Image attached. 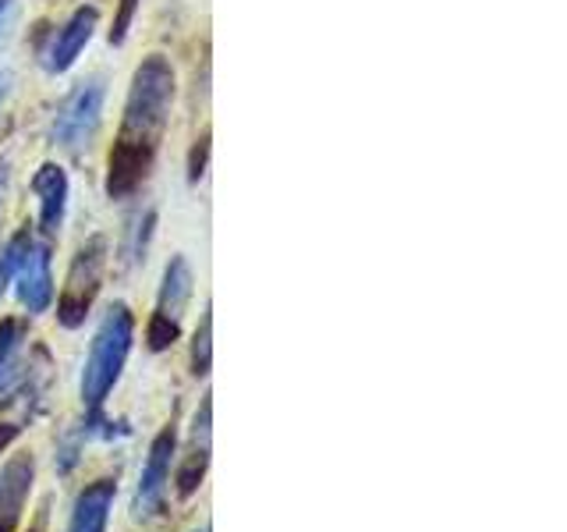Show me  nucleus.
<instances>
[{"label":"nucleus","mask_w":567,"mask_h":532,"mask_svg":"<svg viewBox=\"0 0 567 532\" xmlns=\"http://www.w3.org/2000/svg\"><path fill=\"white\" fill-rule=\"evenodd\" d=\"M209 412H213V401L206 395L199 412H195V443H199V451H209Z\"/></svg>","instance_id":"obj_19"},{"label":"nucleus","mask_w":567,"mask_h":532,"mask_svg":"<svg viewBox=\"0 0 567 532\" xmlns=\"http://www.w3.org/2000/svg\"><path fill=\"white\" fill-rule=\"evenodd\" d=\"M206 160H209V132H203V139H195V146H192L188 182H199V177L206 174Z\"/></svg>","instance_id":"obj_18"},{"label":"nucleus","mask_w":567,"mask_h":532,"mask_svg":"<svg viewBox=\"0 0 567 532\" xmlns=\"http://www.w3.org/2000/svg\"><path fill=\"white\" fill-rule=\"evenodd\" d=\"M32 192L35 200H40V227L43 235L53 238L58 231L64 227V217H68V195H71V185H68V174L61 164H43L32 177Z\"/></svg>","instance_id":"obj_8"},{"label":"nucleus","mask_w":567,"mask_h":532,"mask_svg":"<svg viewBox=\"0 0 567 532\" xmlns=\"http://www.w3.org/2000/svg\"><path fill=\"white\" fill-rule=\"evenodd\" d=\"M192 298V266L185 256H174L164 270V284H159V301H156V313L159 319H171V324L182 327V316L185 306Z\"/></svg>","instance_id":"obj_9"},{"label":"nucleus","mask_w":567,"mask_h":532,"mask_svg":"<svg viewBox=\"0 0 567 532\" xmlns=\"http://www.w3.org/2000/svg\"><path fill=\"white\" fill-rule=\"evenodd\" d=\"M114 508V483L111 479H100V483L85 487L71 511V525L68 532H106V519H111Z\"/></svg>","instance_id":"obj_10"},{"label":"nucleus","mask_w":567,"mask_h":532,"mask_svg":"<svg viewBox=\"0 0 567 532\" xmlns=\"http://www.w3.org/2000/svg\"><path fill=\"white\" fill-rule=\"evenodd\" d=\"M103 103H106V79L103 75L82 79L64 96L58 114H53V129H50L53 142L68 153H82L103 124Z\"/></svg>","instance_id":"obj_3"},{"label":"nucleus","mask_w":567,"mask_h":532,"mask_svg":"<svg viewBox=\"0 0 567 532\" xmlns=\"http://www.w3.org/2000/svg\"><path fill=\"white\" fill-rule=\"evenodd\" d=\"M11 18H14V0H0V40H4Z\"/></svg>","instance_id":"obj_20"},{"label":"nucleus","mask_w":567,"mask_h":532,"mask_svg":"<svg viewBox=\"0 0 567 532\" xmlns=\"http://www.w3.org/2000/svg\"><path fill=\"white\" fill-rule=\"evenodd\" d=\"M29 245H32L29 231H18V235L4 248H0V298H4V291L14 284V274H18V266H22Z\"/></svg>","instance_id":"obj_13"},{"label":"nucleus","mask_w":567,"mask_h":532,"mask_svg":"<svg viewBox=\"0 0 567 532\" xmlns=\"http://www.w3.org/2000/svg\"><path fill=\"white\" fill-rule=\"evenodd\" d=\"M132 341H135V316L128 313V306L117 301V306L106 309V316L100 319L93 345H89V355H85V369H82L85 408H100L106 401V395H111L114 383L121 380L124 362H128Z\"/></svg>","instance_id":"obj_2"},{"label":"nucleus","mask_w":567,"mask_h":532,"mask_svg":"<svg viewBox=\"0 0 567 532\" xmlns=\"http://www.w3.org/2000/svg\"><path fill=\"white\" fill-rule=\"evenodd\" d=\"M135 11H138V0H121V11L114 18V29H111V43L114 47H124L132 32V22H135Z\"/></svg>","instance_id":"obj_16"},{"label":"nucleus","mask_w":567,"mask_h":532,"mask_svg":"<svg viewBox=\"0 0 567 532\" xmlns=\"http://www.w3.org/2000/svg\"><path fill=\"white\" fill-rule=\"evenodd\" d=\"M174 448H177V433L164 430L146 454V466L138 472V490H135V514H153L159 508L171 483V466H174Z\"/></svg>","instance_id":"obj_7"},{"label":"nucleus","mask_w":567,"mask_h":532,"mask_svg":"<svg viewBox=\"0 0 567 532\" xmlns=\"http://www.w3.org/2000/svg\"><path fill=\"white\" fill-rule=\"evenodd\" d=\"M96 25H100V11L93 4H82L58 32H53L50 47L43 50V68L50 75H64V71L82 58V50L96 35Z\"/></svg>","instance_id":"obj_5"},{"label":"nucleus","mask_w":567,"mask_h":532,"mask_svg":"<svg viewBox=\"0 0 567 532\" xmlns=\"http://www.w3.org/2000/svg\"><path fill=\"white\" fill-rule=\"evenodd\" d=\"M29 490H32V458L18 454L0 469V522L14 525L18 511L25 508Z\"/></svg>","instance_id":"obj_11"},{"label":"nucleus","mask_w":567,"mask_h":532,"mask_svg":"<svg viewBox=\"0 0 567 532\" xmlns=\"http://www.w3.org/2000/svg\"><path fill=\"white\" fill-rule=\"evenodd\" d=\"M209 341H213V316L206 309L199 330H195V345H192V372L195 377H206L209 372Z\"/></svg>","instance_id":"obj_14"},{"label":"nucleus","mask_w":567,"mask_h":532,"mask_svg":"<svg viewBox=\"0 0 567 532\" xmlns=\"http://www.w3.org/2000/svg\"><path fill=\"white\" fill-rule=\"evenodd\" d=\"M203 469H206V451H195L192 461H188V469L177 475V493H182V497L195 493V487H199V479H203Z\"/></svg>","instance_id":"obj_17"},{"label":"nucleus","mask_w":567,"mask_h":532,"mask_svg":"<svg viewBox=\"0 0 567 532\" xmlns=\"http://www.w3.org/2000/svg\"><path fill=\"white\" fill-rule=\"evenodd\" d=\"M25 348V324L22 319H0V395L18 380V362Z\"/></svg>","instance_id":"obj_12"},{"label":"nucleus","mask_w":567,"mask_h":532,"mask_svg":"<svg viewBox=\"0 0 567 532\" xmlns=\"http://www.w3.org/2000/svg\"><path fill=\"white\" fill-rule=\"evenodd\" d=\"M14 284H18V301L25 306L29 316H40L50 309L53 301V266H50V245L47 242H35L29 245V253L22 259L14 274Z\"/></svg>","instance_id":"obj_6"},{"label":"nucleus","mask_w":567,"mask_h":532,"mask_svg":"<svg viewBox=\"0 0 567 532\" xmlns=\"http://www.w3.org/2000/svg\"><path fill=\"white\" fill-rule=\"evenodd\" d=\"M174 103V68L164 53H150L135 68L128 100H124L121 132L111 153V174H106V192L121 200L132 195L153 167V156L159 146V135L167 129Z\"/></svg>","instance_id":"obj_1"},{"label":"nucleus","mask_w":567,"mask_h":532,"mask_svg":"<svg viewBox=\"0 0 567 532\" xmlns=\"http://www.w3.org/2000/svg\"><path fill=\"white\" fill-rule=\"evenodd\" d=\"M0 532H11V525H4V522H0Z\"/></svg>","instance_id":"obj_23"},{"label":"nucleus","mask_w":567,"mask_h":532,"mask_svg":"<svg viewBox=\"0 0 567 532\" xmlns=\"http://www.w3.org/2000/svg\"><path fill=\"white\" fill-rule=\"evenodd\" d=\"M103 263H106V238H89L75 263H71V274L64 284V295L58 301V319L64 327H79L89 306H93V295L100 288V274H103Z\"/></svg>","instance_id":"obj_4"},{"label":"nucleus","mask_w":567,"mask_h":532,"mask_svg":"<svg viewBox=\"0 0 567 532\" xmlns=\"http://www.w3.org/2000/svg\"><path fill=\"white\" fill-rule=\"evenodd\" d=\"M11 89H14V75L4 68V71H0V111H4V103H8V96H11Z\"/></svg>","instance_id":"obj_21"},{"label":"nucleus","mask_w":567,"mask_h":532,"mask_svg":"<svg viewBox=\"0 0 567 532\" xmlns=\"http://www.w3.org/2000/svg\"><path fill=\"white\" fill-rule=\"evenodd\" d=\"M8 182H11V171H8V164L0 160V206H4V195H8Z\"/></svg>","instance_id":"obj_22"},{"label":"nucleus","mask_w":567,"mask_h":532,"mask_svg":"<svg viewBox=\"0 0 567 532\" xmlns=\"http://www.w3.org/2000/svg\"><path fill=\"white\" fill-rule=\"evenodd\" d=\"M177 334H182V327H177V324H171V319L153 316V319H150V334H146V341H150V348H153V351H164L167 345H174V341H177Z\"/></svg>","instance_id":"obj_15"}]
</instances>
